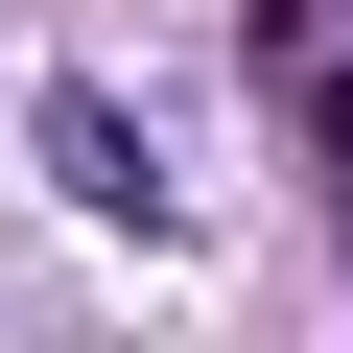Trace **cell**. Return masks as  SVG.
Wrapping results in <instances>:
<instances>
[{
    "label": "cell",
    "instance_id": "1",
    "mask_svg": "<svg viewBox=\"0 0 353 353\" xmlns=\"http://www.w3.org/2000/svg\"><path fill=\"white\" fill-rule=\"evenodd\" d=\"M48 189H71V212H118V236H165V165H141V118H118V94H48Z\"/></svg>",
    "mask_w": 353,
    "mask_h": 353
}]
</instances>
